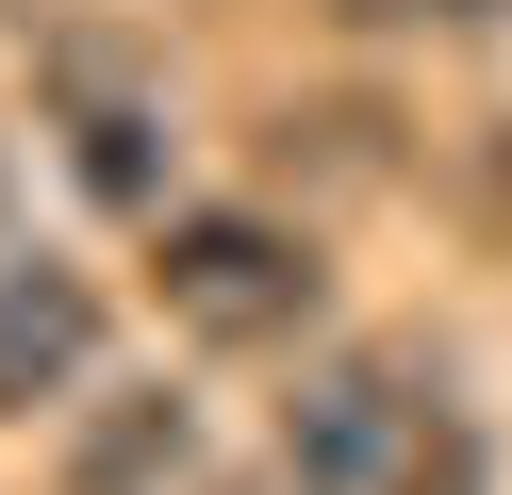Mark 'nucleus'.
Instances as JSON below:
<instances>
[{
    "instance_id": "obj_3",
    "label": "nucleus",
    "mask_w": 512,
    "mask_h": 495,
    "mask_svg": "<svg viewBox=\"0 0 512 495\" xmlns=\"http://www.w3.org/2000/svg\"><path fill=\"white\" fill-rule=\"evenodd\" d=\"M100 380V281L50 248H0V429L17 413H67Z\"/></svg>"
},
{
    "instance_id": "obj_6",
    "label": "nucleus",
    "mask_w": 512,
    "mask_h": 495,
    "mask_svg": "<svg viewBox=\"0 0 512 495\" xmlns=\"http://www.w3.org/2000/svg\"><path fill=\"white\" fill-rule=\"evenodd\" d=\"M347 17H496V0H347Z\"/></svg>"
},
{
    "instance_id": "obj_4",
    "label": "nucleus",
    "mask_w": 512,
    "mask_h": 495,
    "mask_svg": "<svg viewBox=\"0 0 512 495\" xmlns=\"http://www.w3.org/2000/svg\"><path fill=\"white\" fill-rule=\"evenodd\" d=\"M149 462H182V396H116V413L83 429V462H67V479H83V495H133Z\"/></svg>"
},
{
    "instance_id": "obj_1",
    "label": "nucleus",
    "mask_w": 512,
    "mask_h": 495,
    "mask_svg": "<svg viewBox=\"0 0 512 495\" xmlns=\"http://www.w3.org/2000/svg\"><path fill=\"white\" fill-rule=\"evenodd\" d=\"M281 479H298V495H496L463 396H446L430 363H397V347L331 363V380L281 413Z\"/></svg>"
},
{
    "instance_id": "obj_2",
    "label": "nucleus",
    "mask_w": 512,
    "mask_h": 495,
    "mask_svg": "<svg viewBox=\"0 0 512 495\" xmlns=\"http://www.w3.org/2000/svg\"><path fill=\"white\" fill-rule=\"evenodd\" d=\"M149 297H166L182 347H281V330H314L331 264H314L281 215H166L149 231Z\"/></svg>"
},
{
    "instance_id": "obj_5",
    "label": "nucleus",
    "mask_w": 512,
    "mask_h": 495,
    "mask_svg": "<svg viewBox=\"0 0 512 495\" xmlns=\"http://www.w3.org/2000/svg\"><path fill=\"white\" fill-rule=\"evenodd\" d=\"M67 149H83V182H100V198H133V215H149V116H133L116 83L67 99Z\"/></svg>"
}]
</instances>
